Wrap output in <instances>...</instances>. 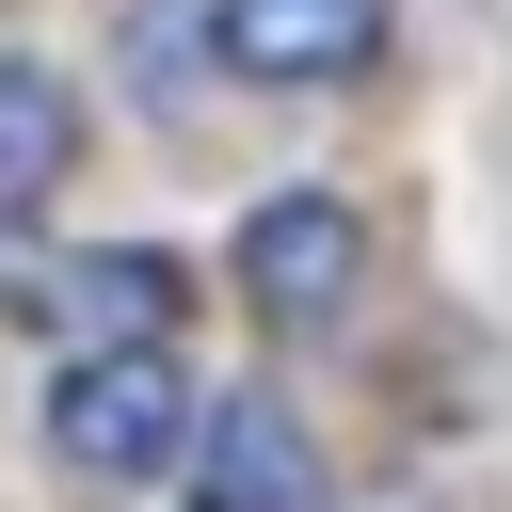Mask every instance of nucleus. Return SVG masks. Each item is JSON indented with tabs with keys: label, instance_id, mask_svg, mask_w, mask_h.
<instances>
[{
	"label": "nucleus",
	"instance_id": "obj_2",
	"mask_svg": "<svg viewBox=\"0 0 512 512\" xmlns=\"http://www.w3.org/2000/svg\"><path fill=\"white\" fill-rule=\"evenodd\" d=\"M352 256H368V240H352L336 192H272V208L240 224V288H256V320H288V336L352 304Z\"/></svg>",
	"mask_w": 512,
	"mask_h": 512
},
{
	"label": "nucleus",
	"instance_id": "obj_4",
	"mask_svg": "<svg viewBox=\"0 0 512 512\" xmlns=\"http://www.w3.org/2000/svg\"><path fill=\"white\" fill-rule=\"evenodd\" d=\"M400 0H224V64L240 80H352L384 48Z\"/></svg>",
	"mask_w": 512,
	"mask_h": 512
},
{
	"label": "nucleus",
	"instance_id": "obj_1",
	"mask_svg": "<svg viewBox=\"0 0 512 512\" xmlns=\"http://www.w3.org/2000/svg\"><path fill=\"white\" fill-rule=\"evenodd\" d=\"M48 448H64L80 480H160V464L192 448V384H176L160 352H64V384H48Z\"/></svg>",
	"mask_w": 512,
	"mask_h": 512
},
{
	"label": "nucleus",
	"instance_id": "obj_3",
	"mask_svg": "<svg viewBox=\"0 0 512 512\" xmlns=\"http://www.w3.org/2000/svg\"><path fill=\"white\" fill-rule=\"evenodd\" d=\"M192 512H320V448L288 432V400H224L192 432Z\"/></svg>",
	"mask_w": 512,
	"mask_h": 512
},
{
	"label": "nucleus",
	"instance_id": "obj_6",
	"mask_svg": "<svg viewBox=\"0 0 512 512\" xmlns=\"http://www.w3.org/2000/svg\"><path fill=\"white\" fill-rule=\"evenodd\" d=\"M80 160V128H64V80L48 64H0V192H48Z\"/></svg>",
	"mask_w": 512,
	"mask_h": 512
},
{
	"label": "nucleus",
	"instance_id": "obj_5",
	"mask_svg": "<svg viewBox=\"0 0 512 512\" xmlns=\"http://www.w3.org/2000/svg\"><path fill=\"white\" fill-rule=\"evenodd\" d=\"M32 304L80 320L96 352H160V336H176V272H160V256H64V272H32Z\"/></svg>",
	"mask_w": 512,
	"mask_h": 512
}]
</instances>
